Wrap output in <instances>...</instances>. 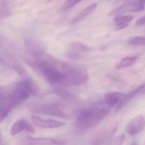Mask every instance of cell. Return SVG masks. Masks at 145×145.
<instances>
[{"mask_svg":"<svg viewBox=\"0 0 145 145\" xmlns=\"http://www.w3.org/2000/svg\"><path fill=\"white\" fill-rule=\"evenodd\" d=\"M27 63L49 83L55 86H78L87 82L86 70L62 61L40 51H35Z\"/></svg>","mask_w":145,"mask_h":145,"instance_id":"6da1fadb","label":"cell"},{"mask_svg":"<svg viewBox=\"0 0 145 145\" xmlns=\"http://www.w3.org/2000/svg\"><path fill=\"white\" fill-rule=\"evenodd\" d=\"M0 119L3 121L13 109L26 101L35 91L33 82L23 79L1 88Z\"/></svg>","mask_w":145,"mask_h":145,"instance_id":"7a4b0ae2","label":"cell"},{"mask_svg":"<svg viewBox=\"0 0 145 145\" xmlns=\"http://www.w3.org/2000/svg\"><path fill=\"white\" fill-rule=\"evenodd\" d=\"M109 108L94 106L81 110L77 115L75 126L77 130L84 133L100 122L110 112Z\"/></svg>","mask_w":145,"mask_h":145,"instance_id":"3957f363","label":"cell"},{"mask_svg":"<svg viewBox=\"0 0 145 145\" xmlns=\"http://www.w3.org/2000/svg\"><path fill=\"white\" fill-rule=\"evenodd\" d=\"M35 112L50 115L63 119H68L69 116L64 112L62 106L58 103H45L37 105L33 107Z\"/></svg>","mask_w":145,"mask_h":145,"instance_id":"277c9868","label":"cell"},{"mask_svg":"<svg viewBox=\"0 0 145 145\" xmlns=\"http://www.w3.org/2000/svg\"><path fill=\"white\" fill-rule=\"evenodd\" d=\"M144 4L139 1H133L126 3L115 9L112 14L121 15L127 12H138L144 9Z\"/></svg>","mask_w":145,"mask_h":145,"instance_id":"5b68a950","label":"cell"},{"mask_svg":"<svg viewBox=\"0 0 145 145\" xmlns=\"http://www.w3.org/2000/svg\"><path fill=\"white\" fill-rule=\"evenodd\" d=\"M31 122L35 126L42 128H58L65 126V123L52 119L41 118L36 116L31 117Z\"/></svg>","mask_w":145,"mask_h":145,"instance_id":"8992f818","label":"cell"},{"mask_svg":"<svg viewBox=\"0 0 145 145\" xmlns=\"http://www.w3.org/2000/svg\"><path fill=\"white\" fill-rule=\"evenodd\" d=\"M145 127L144 118L142 115H139L130 121L127 126L126 131L130 135H136L141 133Z\"/></svg>","mask_w":145,"mask_h":145,"instance_id":"52a82bcc","label":"cell"},{"mask_svg":"<svg viewBox=\"0 0 145 145\" xmlns=\"http://www.w3.org/2000/svg\"><path fill=\"white\" fill-rule=\"evenodd\" d=\"M61 143L51 138L32 137H25L21 141L22 145H54Z\"/></svg>","mask_w":145,"mask_h":145,"instance_id":"ba28073f","label":"cell"},{"mask_svg":"<svg viewBox=\"0 0 145 145\" xmlns=\"http://www.w3.org/2000/svg\"><path fill=\"white\" fill-rule=\"evenodd\" d=\"M24 131L34 133L35 130L28 120L21 119L14 123L11 128V134L12 135H15Z\"/></svg>","mask_w":145,"mask_h":145,"instance_id":"9c48e42d","label":"cell"},{"mask_svg":"<svg viewBox=\"0 0 145 145\" xmlns=\"http://www.w3.org/2000/svg\"><path fill=\"white\" fill-rule=\"evenodd\" d=\"M143 88L142 85L138 87L137 88L131 92L128 93L122 97L118 104L117 105L115 108V111L118 112L121 110L125 106H126L129 102H130L137 95L142 94H143Z\"/></svg>","mask_w":145,"mask_h":145,"instance_id":"30bf717a","label":"cell"},{"mask_svg":"<svg viewBox=\"0 0 145 145\" xmlns=\"http://www.w3.org/2000/svg\"><path fill=\"white\" fill-rule=\"evenodd\" d=\"M124 94L119 92L108 93L105 95L104 102L108 108H112L119 103Z\"/></svg>","mask_w":145,"mask_h":145,"instance_id":"8fae6325","label":"cell"},{"mask_svg":"<svg viewBox=\"0 0 145 145\" xmlns=\"http://www.w3.org/2000/svg\"><path fill=\"white\" fill-rule=\"evenodd\" d=\"M98 4L96 3H93L89 6H88L86 8L81 11L71 21L72 24H75L79 22L83 19L88 16L92 12L94 11L97 8Z\"/></svg>","mask_w":145,"mask_h":145,"instance_id":"7c38bea8","label":"cell"},{"mask_svg":"<svg viewBox=\"0 0 145 145\" xmlns=\"http://www.w3.org/2000/svg\"><path fill=\"white\" fill-rule=\"evenodd\" d=\"M54 93L61 98L68 101H75L78 99V97L66 89L60 88H56L54 89Z\"/></svg>","mask_w":145,"mask_h":145,"instance_id":"4fadbf2b","label":"cell"},{"mask_svg":"<svg viewBox=\"0 0 145 145\" xmlns=\"http://www.w3.org/2000/svg\"><path fill=\"white\" fill-rule=\"evenodd\" d=\"M133 18V16L131 15L118 16L115 18L114 21L116 24L117 26L127 28L128 26V23L132 21Z\"/></svg>","mask_w":145,"mask_h":145,"instance_id":"5bb4252c","label":"cell"},{"mask_svg":"<svg viewBox=\"0 0 145 145\" xmlns=\"http://www.w3.org/2000/svg\"><path fill=\"white\" fill-rule=\"evenodd\" d=\"M136 57H128L125 58L116 66V68L118 69L127 68L132 65L137 60Z\"/></svg>","mask_w":145,"mask_h":145,"instance_id":"9a60e30c","label":"cell"},{"mask_svg":"<svg viewBox=\"0 0 145 145\" xmlns=\"http://www.w3.org/2000/svg\"><path fill=\"white\" fill-rule=\"evenodd\" d=\"M128 42L130 45L145 46V37L139 36L132 37L129 38Z\"/></svg>","mask_w":145,"mask_h":145,"instance_id":"2e32d148","label":"cell"},{"mask_svg":"<svg viewBox=\"0 0 145 145\" xmlns=\"http://www.w3.org/2000/svg\"><path fill=\"white\" fill-rule=\"evenodd\" d=\"M72 49L77 52H87L90 50L89 48L86 45L79 42H75L72 43L71 46Z\"/></svg>","mask_w":145,"mask_h":145,"instance_id":"e0dca14e","label":"cell"},{"mask_svg":"<svg viewBox=\"0 0 145 145\" xmlns=\"http://www.w3.org/2000/svg\"><path fill=\"white\" fill-rule=\"evenodd\" d=\"M82 0H67L63 7L64 11L68 10L78 4Z\"/></svg>","mask_w":145,"mask_h":145,"instance_id":"ac0fdd59","label":"cell"},{"mask_svg":"<svg viewBox=\"0 0 145 145\" xmlns=\"http://www.w3.org/2000/svg\"><path fill=\"white\" fill-rule=\"evenodd\" d=\"M125 139V135L121 134L114 139L111 145H123Z\"/></svg>","mask_w":145,"mask_h":145,"instance_id":"d6986e66","label":"cell"},{"mask_svg":"<svg viewBox=\"0 0 145 145\" xmlns=\"http://www.w3.org/2000/svg\"><path fill=\"white\" fill-rule=\"evenodd\" d=\"M136 24L138 25H145V16L138 20L136 22Z\"/></svg>","mask_w":145,"mask_h":145,"instance_id":"ffe728a7","label":"cell"},{"mask_svg":"<svg viewBox=\"0 0 145 145\" xmlns=\"http://www.w3.org/2000/svg\"><path fill=\"white\" fill-rule=\"evenodd\" d=\"M138 1L142 3L143 4H145V0H138Z\"/></svg>","mask_w":145,"mask_h":145,"instance_id":"44dd1931","label":"cell"},{"mask_svg":"<svg viewBox=\"0 0 145 145\" xmlns=\"http://www.w3.org/2000/svg\"><path fill=\"white\" fill-rule=\"evenodd\" d=\"M131 145H137V144H136V143H133V144H132Z\"/></svg>","mask_w":145,"mask_h":145,"instance_id":"7402d4cb","label":"cell"},{"mask_svg":"<svg viewBox=\"0 0 145 145\" xmlns=\"http://www.w3.org/2000/svg\"><path fill=\"white\" fill-rule=\"evenodd\" d=\"M57 145H64L62 144V143H61V144H58Z\"/></svg>","mask_w":145,"mask_h":145,"instance_id":"603a6c76","label":"cell"}]
</instances>
